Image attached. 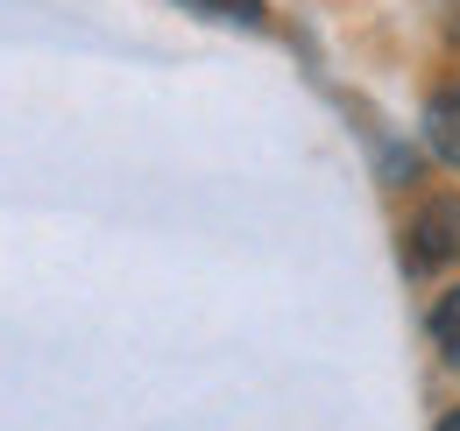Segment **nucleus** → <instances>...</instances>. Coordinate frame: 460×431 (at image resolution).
Returning <instances> with one entry per match:
<instances>
[{
  "label": "nucleus",
  "instance_id": "f257e3e1",
  "mask_svg": "<svg viewBox=\"0 0 460 431\" xmlns=\"http://www.w3.org/2000/svg\"><path fill=\"white\" fill-rule=\"evenodd\" d=\"M460 262V198L432 191L418 213L403 219V269L411 276H439Z\"/></svg>",
  "mask_w": 460,
  "mask_h": 431
},
{
  "label": "nucleus",
  "instance_id": "f03ea898",
  "mask_svg": "<svg viewBox=\"0 0 460 431\" xmlns=\"http://www.w3.org/2000/svg\"><path fill=\"white\" fill-rule=\"evenodd\" d=\"M425 149L447 163V170H460V78L439 85L432 107H425Z\"/></svg>",
  "mask_w": 460,
  "mask_h": 431
},
{
  "label": "nucleus",
  "instance_id": "7ed1b4c3",
  "mask_svg": "<svg viewBox=\"0 0 460 431\" xmlns=\"http://www.w3.org/2000/svg\"><path fill=\"white\" fill-rule=\"evenodd\" d=\"M425 332H432V347H439V361L460 375V283H447L439 297H432V312H425Z\"/></svg>",
  "mask_w": 460,
  "mask_h": 431
},
{
  "label": "nucleus",
  "instance_id": "20e7f679",
  "mask_svg": "<svg viewBox=\"0 0 460 431\" xmlns=\"http://www.w3.org/2000/svg\"><path fill=\"white\" fill-rule=\"evenodd\" d=\"M191 7L213 22H234V29H262V0H191Z\"/></svg>",
  "mask_w": 460,
  "mask_h": 431
},
{
  "label": "nucleus",
  "instance_id": "39448f33",
  "mask_svg": "<svg viewBox=\"0 0 460 431\" xmlns=\"http://www.w3.org/2000/svg\"><path fill=\"white\" fill-rule=\"evenodd\" d=\"M432 431H460V403H454V410H447V418H439Z\"/></svg>",
  "mask_w": 460,
  "mask_h": 431
}]
</instances>
